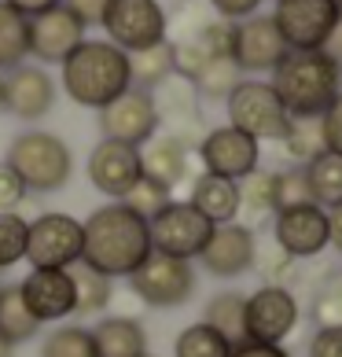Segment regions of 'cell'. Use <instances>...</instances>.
<instances>
[{
  "label": "cell",
  "instance_id": "6da1fadb",
  "mask_svg": "<svg viewBox=\"0 0 342 357\" xmlns=\"http://www.w3.org/2000/svg\"><path fill=\"white\" fill-rule=\"evenodd\" d=\"M85 232V247H81V261L92 266L103 276H133L151 255V229L140 214H133L122 203H107L96 206L92 214L81 221Z\"/></svg>",
  "mask_w": 342,
  "mask_h": 357
},
{
  "label": "cell",
  "instance_id": "7a4b0ae2",
  "mask_svg": "<svg viewBox=\"0 0 342 357\" xmlns=\"http://www.w3.org/2000/svg\"><path fill=\"white\" fill-rule=\"evenodd\" d=\"M283 111L291 118H320L342 92V63L327 52H287L276 63L272 82Z\"/></svg>",
  "mask_w": 342,
  "mask_h": 357
},
{
  "label": "cell",
  "instance_id": "3957f363",
  "mask_svg": "<svg viewBox=\"0 0 342 357\" xmlns=\"http://www.w3.org/2000/svg\"><path fill=\"white\" fill-rule=\"evenodd\" d=\"M59 67H63V89H67V96L77 107H88V111H103L125 89H133L129 56L122 48H114L111 41H88L85 37Z\"/></svg>",
  "mask_w": 342,
  "mask_h": 357
},
{
  "label": "cell",
  "instance_id": "277c9868",
  "mask_svg": "<svg viewBox=\"0 0 342 357\" xmlns=\"http://www.w3.org/2000/svg\"><path fill=\"white\" fill-rule=\"evenodd\" d=\"M4 162L19 174L26 184V192L52 195L59 188H67L74 177V155L67 148V140L48 133V129H26L8 144Z\"/></svg>",
  "mask_w": 342,
  "mask_h": 357
},
{
  "label": "cell",
  "instance_id": "5b68a950",
  "mask_svg": "<svg viewBox=\"0 0 342 357\" xmlns=\"http://www.w3.org/2000/svg\"><path fill=\"white\" fill-rule=\"evenodd\" d=\"M225 111H228V126L247 133V137H254L258 144L261 140H280L287 122H291V114L283 111L276 89L269 82H261V77H243V82L228 92Z\"/></svg>",
  "mask_w": 342,
  "mask_h": 357
},
{
  "label": "cell",
  "instance_id": "8992f818",
  "mask_svg": "<svg viewBox=\"0 0 342 357\" xmlns=\"http://www.w3.org/2000/svg\"><path fill=\"white\" fill-rule=\"evenodd\" d=\"M81 247H85V232L81 221L59 210L30 221L26 232V258L30 269H70L74 261H81Z\"/></svg>",
  "mask_w": 342,
  "mask_h": 357
},
{
  "label": "cell",
  "instance_id": "52a82bcc",
  "mask_svg": "<svg viewBox=\"0 0 342 357\" xmlns=\"http://www.w3.org/2000/svg\"><path fill=\"white\" fill-rule=\"evenodd\" d=\"M272 22L291 52H320L339 30L335 0H276Z\"/></svg>",
  "mask_w": 342,
  "mask_h": 357
},
{
  "label": "cell",
  "instance_id": "ba28073f",
  "mask_svg": "<svg viewBox=\"0 0 342 357\" xmlns=\"http://www.w3.org/2000/svg\"><path fill=\"white\" fill-rule=\"evenodd\" d=\"M100 26L107 30V41L129 56V52L166 41L169 19L159 0H107Z\"/></svg>",
  "mask_w": 342,
  "mask_h": 357
},
{
  "label": "cell",
  "instance_id": "9c48e42d",
  "mask_svg": "<svg viewBox=\"0 0 342 357\" xmlns=\"http://www.w3.org/2000/svg\"><path fill=\"white\" fill-rule=\"evenodd\" d=\"M129 287L133 295L151 310H173L184 306L195 295V269L192 261L180 258H166V255H148V261L129 276Z\"/></svg>",
  "mask_w": 342,
  "mask_h": 357
},
{
  "label": "cell",
  "instance_id": "30bf717a",
  "mask_svg": "<svg viewBox=\"0 0 342 357\" xmlns=\"http://www.w3.org/2000/svg\"><path fill=\"white\" fill-rule=\"evenodd\" d=\"M298 298L291 287H272L261 284L258 291L247 295V313H243V339L247 342H269L283 347V339L298 328Z\"/></svg>",
  "mask_w": 342,
  "mask_h": 357
},
{
  "label": "cell",
  "instance_id": "8fae6325",
  "mask_svg": "<svg viewBox=\"0 0 342 357\" xmlns=\"http://www.w3.org/2000/svg\"><path fill=\"white\" fill-rule=\"evenodd\" d=\"M148 229H151V250L155 255L195 261L199 250L206 247L210 232H214V225H210L203 214H195L192 203H177L173 199L148 221Z\"/></svg>",
  "mask_w": 342,
  "mask_h": 357
},
{
  "label": "cell",
  "instance_id": "7c38bea8",
  "mask_svg": "<svg viewBox=\"0 0 342 357\" xmlns=\"http://www.w3.org/2000/svg\"><path fill=\"white\" fill-rule=\"evenodd\" d=\"M100 114V133L103 140H118V144H133L143 148L155 133L162 129L159 111H155V100L148 89H125L118 100H111Z\"/></svg>",
  "mask_w": 342,
  "mask_h": 357
},
{
  "label": "cell",
  "instance_id": "4fadbf2b",
  "mask_svg": "<svg viewBox=\"0 0 342 357\" xmlns=\"http://www.w3.org/2000/svg\"><path fill=\"white\" fill-rule=\"evenodd\" d=\"M195 155H199V162H203V174L243 181L247 174H254L258 162H261V144L254 137L240 133V129H232V126H214L203 133Z\"/></svg>",
  "mask_w": 342,
  "mask_h": 357
},
{
  "label": "cell",
  "instance_id": "5bb4252c",
  "mask_svg": "<svg viewBox=\"0 0 342 357\" xmlns=\"http://www.w3.org/2000/svg\"><path fill=\"white\" fill-rule=\"evenodd\" d=\"M272 243L287 250L295 261L320 258L327 250V210L317 203L276 210L272 214Z\"/></svg>",
  "mask_w": 342,
  "mask_h": 357
},
{
  "label": "cell",
  "instance_id": "9a60e30c",
  "mask_svg": "<svg viewBox=\"0 0 342 357\" xmlns=\"http://www.w3.org/2000/svg\"><path fill=\"white\" fill-rule=\"evenodd\" d=\"M0 77H4V85H0V107L11 118L37 122V118H45L56 107V82L37 63H19V67H11Z\"/></svg>",
  "mask_w": 342,
  "mask_h": 357
},
{
  "label": "cell",
  "instance_id": "2e32d148",
  "mask_svg": "<svg viewBox=\"0 0 342 357\" xmlns=\"http://www.w3.org/2000/svg\"><path fill=\"white\" fill-rule=\"evenodd\" d=\"M254 250H258V236L251 225L228 221V225H214L206 247L199 250V261L217 280H235V276L254 269Z\"/></svg>",
  "mask_w": 342,
  "mask_h": 357
},
{
  "label": "cell",
  "instance_id": "e0dca14e",
  "mask_svg": "<svg viewBox=\"0 0 342 357\" xmlns=\"http://www.w3.org/2000/svg\"><path fill=\"white\" fill-rule=\"evenodd\" d=\"M283 37L276 30L272 15H251L243 22H235V41H232V63L240 67V74H272L276 63L287 56Z\"/></svg>",
  "mask_w": 342,
  "mask_h": 357
},
{
  "label": "cell",
  "instance_id": "ac0fdd59",
  "mask_svg": "<svg viewBox=\"0 0 342 357\" xmlns=\"http://www.w3.org/2000/svg\"><path fill=\"white\" fill-rule=\"evenodd\" d=\"M88 184L107 199H122V195L133 188V184L143 177L140 174V148L133 144H118V140H100L88 155Z\"/></svg>",
  "mask_w": 342,
  "mask_h": 357
},
{
  "label": "cell",
  "instance_id": "d6986e66",
  "mask_svg": "<svg viewBox=\"0 0 342 357\" xmlns=\"http://www.w3.org/2000/svg\"><path fill=\"white\" fill-rule=\"evenodd\" d=\"M19 295L37 324L74 317V280L70 269H30L19 280Z\"/></svg>",
  "mask_w": 342,
  "mask_h": 357
},
{
  "label": "cell",
  "instance_id": "ffe728a7",
  "mask_svg": "<svg viewBox=\"0 0 342 357\" xmlns=\"http://www.w3.org/2000/svg\"><path fill=\"white\" fill-rule=\"evenodd\" d=\"M81 41H85V26L63 4L30 19V56L41 67H59Z\"/></svg>",
  "mask_w": 342,
  "mask_h": 357
},
{
  "label": "cell",
  "instance_id": "44dd1931",
  "mask_svg": "<svg viewBox=\"0 0 342 357\" xmlns=\"http://www.w3.org/2000/svg\"><path fill=\"white\" fill-rule=\"evenodd\" d=\"M140 174L148 181H155V184H162V188L173 195L177 184H184L192 177V151L184 148L177 137L155 133L140 148Z\"/></svg>",
  "mask_w": 342,
  "mask_h": 357
},
{
  "label": "cell",
  "instance_id": "7402d4cb",
  "mask_svg": "<svg viewBox=\"0 0 342 357\" xmlns=\"http://www.w3.org/2000/svg\"><path fill=\"white\" fill-rule=\"evenodd\" d=\"M188 203L195 206V214H203L210 225H228L240 221V181L199 174L192 181Z\"/></svg>",
  "mask_w": 342,
  "mask_h": 357
},
{
  "label": "cell",
  "instance_id": "603a6c76",
  "mask_svg": "<svg viewBox=\"0 0 342 357\" xmlns=\"http://www.w3.org/2000/svg\"><path fill=\"white\" fill-rule=\"evenodd\" d=\"M88 332H92V342H96V357H143L148 354V332L133 317H103Z\"/></svg>",
  "mask_w": 342,
  "mask_h": 357
},
{
  "label": "cell",
  "instance_id": "cb8c5ba5",
  "mask_svg": "<svg viewBox=\"0 0 342 357\" xmlns=\"http://www.w3.org/2000/svg\"><path fill=\"white\" fill-rule=\"evenodd\" d=\"M70 280H74V317H96L111 306V295H114L111 276L96 273L85 261H74Z\"/></svg>",
  "mask_w": 342,
  "mask_h": 357
},
{
  "label": "cell",
  "instance_id": "d4e9b609",
  "mask_svg": "<svg viewBox=\"0 0 342 357\" xmlns=\"http://www.w3.org/2000/svg\"><path fill=\"white\" fill-rule=\"evenodd\" d=\"M240 214L247 218L243 225H254L258 221H272L276 214V174L272 169H254L240 181Z\"/></svg>",
  "mask_w": 342,
  "mask_h": 357
},
{
  "label": "cell",
  "instance_id": "484cf974",
  "mask_svg": "<svg viewBox=\"0 0 342 357\" xmlns=\"http://www.w3.org/2000/svg\"><path fill=\"white\" fill-rule=\"evenodd\" d=\"M129 77H133L137 89H159L166 77H173V41H159L151 48L129 52Z\"/></svg>",
  "mask_w": 342,
  "mask_h": 357
},
{
  "label": "cell",
  "instance_id": "4316f807",
  "mask_svg": "<svg viewBox=\"0 0 342 357\" xmlns=\"http://www.w3.org/2000/svg\"><path fill=\"white\" fill-rule=\"evenodd\" d=\"M30 59V19L0 0V74Z\"/></svg>",
  "mask_w": 342,
  "mask_h": 357
},
{
  "label": "cell",
  "instance_id": "83f0119b",
  "mask_svg": "<svg viewBox=\"0 0 342 357\" xmlns=\"http://www.w3.org/2000/svg\"><path fill=\"white\" fill-rule=\"evenodd\" d=\"M243 313H247L243 291H217L203 310V324L221 332L228 342H243Z\"/></svg>",
  "mask_w": 342,
  "mask_h": 357
},
{
  "label": "cell",
  "instance_id": "f1b7e54d",
  "mask_svg": "<svg viewBox=\"0 0 342 357\" xmlns=\"http://www.w3.org/2000/svg\"><path fill=\"white\" fill-rule=\"evenodd\" d=\"M302 169H306V181H309V192H313V203L317 206L332 210L342 203V155L324 151Z\"/></svg>",
  "mask_w": 342,
  "mask_h": 357
},
{
  "label": "cell",
  "instance_id": "f546056e",
  "mask_svg": "<svg viewBox=\"0 0 342 357\" xmlns=\"http://www.w3.org/2000/svg\"><path fill=\"white\" fill-rule=\"evenodd\" d=\"M37 324L30 310H26V302L19 295V284H0V335H4L11 347H19V342H30L37 335Z\"/></svg>",
  "mask_w": 342,
  "mask_h": 357
},
{
  "label": "cell",
  "instance_id": "4dcf8cb0",
  "mask_svg": "<svg viewBox=\"0 0 342 357\" xmlns=\"http://www.w3.org/2000/svg\"><path fill=\"white\" fill-rule=\"evenodd\" d=\"M283 155L291 158L295 166H309L317 155H324V133H320V118H291L283 129Z\"/></svg>",
  "mask_w": 342,
  "mask_h": 357
},
{
  "label": "cell",
  "instance_id": "1f68e13d",
  "mask_svg": "<svg viewBox=\"0 0 342 357\" xmlns=\"http://www.w3.org/2000/svg\"><path fill=\"white\" fill-rule=\"evenodd\" d=\"M228 350H232V342L203 321L188 324L173 339V357H228Z\"/></svg>",
  "mask_w": 342,
  "mask_h": 357
},
{
  "label": "cell",
  "instance_id": "d6a6232c",
  "mask_svg": "<svg viewBox=\"0 0 342 357\" xmlns=\"http://www.w3.org/2000/svg\"><path fill=\"white\" fill-rule=\"evenodd\" d=\"M254 269L261 273V284H272V287H291L298 276H302V261H295L287 250H280L276 243L254 250Z\"/></svg>",
  "mask_w": 342,
  "mask_h": 357
},
{
  "label": "cell",
  "instance_id": "836d02e7",
  "mask_svg": "<svg viewBox=\"0 0 342 357\" xmlns=\"http://www.w3.org/2000/svg\"><path fill=\"white\" fill-rule=\"evenodd\" d=\"M41 357H96V342L81 324H59L56 332H48Z\"/></svg>",
  "mask_w": 342,
  "mask_h": 357
},
{
  "label": "cell",
  "instance_id": "e575fe53",
  "mask_svg": "<svg viewBox=\"0 0 342 357\" xmlns=\"http://www.w3.org/2000/svg\"><path fill=\"white\" fill-rule=\"evenodd\" d=\"M240 82H243V74L232 59H210L192 85L199 92V100H228V92Z\"/></svg>",
  "mask_w": 342,
  "mask_h": 357
},
{
  "label": "cell",
  "instance_id": "d590c367",
  "mask_svg": "<svg viewBox=\"0 0 342 357\" xmlns=\"http://www.w3.org/2000/svg\"><path fill=\"white\" fill-rule=\"evenodd\" d=\"M26 232H30V221H26L19 210L0 214V273L19 266L26 258Z\"/></svg>",
  "mask_w": 342,
  "mask_h": 357
},
{
  "label": "cell",
  "instance_id": "8d00e7d4",
  "mask_svg": "<svg viewBox=\"0 0 342 357\" xmlns=\"http://www.w3.org/2000/svg\"><path fill=\"white\" fill-rule=\"evenodd\" d=\"M188 37H195V45H199L210 59H232L235 22H228V19H206V22L195 26Z\"/></svg>",
  "mask_w": 342,
  "mask_h": 357
},
{
  "label": "cell",
  "instance_id": "74e56055",
  "mask_svg": "<svg viewBox=\"0 0 342 357\" xmlns=\"http://www.w3.org/2000/svg\"><path fill=\"white\" fill-rule=\"evenodd\" d=\"M118 203L129 206L133 214H140L143 221H151V218L166 206V203H173V195H169V192L162 188V184H155V181H148V177H140V181H137L133 188H129Z\"/></svg>",
  "mask_w": 342,
  "mask_h": 357
},
{
  "label": "cell",
  "instance_id": "f35d334b",
  "mask_svg": "<svg viewBox=\"0 0 342 357\" xmlns=\"http://www.w3.org/2000/svg\"><path fill=\"white\" fill-rule=\"evenodd\" d=\"M313 321L317 328H342V273L327 276L313 295Z\"/></svg>",
  "mask_w": 342,
  "mask_h": 357
},
{
  "label": "cell",
  "instance_id": "ab89813d",
  "mask_svg": "<svg viewBox=\"0 0 342 357\" xmlns=\"http://www.w3.org/2000/svg\"><path fill=\"white\" fill-rule=\"evenodd\" d=\"M306 203H313L306 169L291 166L283 174H276V210H291V206H306Z\"/></svg>",
  "mask_w": 342,
  "mask_h": 357
},
{
  "label": "cell",
  "instance_id": "60d3db41",
  "mask_svg": "<svg viewBox=\"0 0 342 357\" xmlns=\"http://www.w3.org/2000/svg\"><path fill=\"white\" fill-rule=\"evenodd\" d=\"M210 63V56L195 45V37H180L173 41V74L184 77V82H195L203 74V67Z\"/></svg>",
  "mask_w": 342,
  "mask_h": 357
},
{
  "label": "cell",
  "instance_id": "b9f144b4",
  "mask_svg": "<svg viewBox=\"0 0 342 357\" xmlns=\"http://www.w3.org/2000/svg\"><path fill=\"white\" fill-rule=\"evenodd\" d=\"M26 195H30V192H26V184L19 181V174H15L8 162H0V214L19 210Z\"/></svg>",
  "mask_w": 342,
  "mask_h": 357
},
{
  "label": "cell",
  "instance_id": "7bdbcfd3",
  "mask_svg": "<svg viewBox=\"0 0 342 357\" xmlns=\"http://www.w3.org/2000/svg\"><path fill=\"white\" fill-rule=\"evenodd\" d=\"M320 133H324V148L332 155H342V92L320 114Z\"/></svg>",
  "mask_w": 342,
  "mask_h": 357
},
{
  "label": "cell",
  "instance_id": "ee69618b",
  "mask_svg": "<svg viewBox=\"0 0 342 357\" xmlns=\"http://www.w3.org/2000/svg\"><path fill=\"white\" fill-rule=\"evenodd\" d=\"M265 4V0H210V8H214L217 19H228V22H243L258 15V8Z\"/></svg>",
  "mask_w": 342,
  "mask_h": 357
},
{
  "label": "cell",
  "instance_id": "f6af8a7d",
  "mask_svg": "<svg viewBox=\"0 0 342 357\" xmlns=\"http://www.w3.org/2000/svg\"><path fill=\"white\" fill-rule=\"evenodd\" d=\"M309 357H342V328H317L309 339Z\"/></svg>",
  "mask_w": 342,
  "mask_h": 357
},
{
  "label": "cell",
  "instance_id": "bcb514c9",
  "mask_svg": "<svg viewBox=\"0 0 342 357\" xmlns=\"http://www.w3.org/2000/svg\"><path fill=\"white\" fill-rule=\"evenodd\" d=\"M63 8H67L70 15H74V19L88 30V26H100V22H103L107 0H63Z\"/></svg>",
  "mask_w": 342,
  "mask_h": 357
},
{
  "label": "cell",
  "instance_id": "7dc6e473",
  "mask_svg": "<svg viewBox=\"0 0 342 357\" xmlns=\"http://www.w3.org/2000/svg\"><path fill=\"white\" fill-rule=\"evenodd\" d=\"M228 357H291L283 347H269V342H232Z\"/></svg>",
  "mask_w": 342,
  "mask_h": 357
},
{
  "label": "cell",
  "instance_id": "c3c4849f",
  "mask_svg": "<svg viewBox=\"0 0 342 357\" xmlns=\"http://www.w3.org/2000/svg\"><path fill=\"white\" fill-rule=\"evenodd\" d=\"M8 8H15L19 15H26V19H33V15H45V11H52V8H59L63 0H4Z\"/></svg>",
  "mask_w": 342,
  "mask_h": 357
},
{
  "label": "cell",
  "instance_id": "681fc988",
  "mask_svg": "<svg viewBox=\"0 0 342 357\" xmlns=\"http://www.w3.org/2000/svg\"><path fill=\"white\" fill-rule=\"evenodd\" d=\"M327 247H335L342 255V203L327 210Z\"/></svg>",
  "mask_w": 342,
  "mask_h": 357
},
{
  "label": "cell",
  "instance_id": "f907efd6",
  "mask_svg": "<svg viewBox=\"0 0 342 357\" xmlns=\"http://www.w3.org/2000/svg\"><path fill=\"white\" fill-rule=\"evenodd\" d=\"M324 52H327L332 59H339V63H342V22H339V30L332 33V41L324 45Z\"/></svg>",
  "mask_w": 342,
  "mask_h": 357
},
{
  "label": "cell",
  "instance_id": "816d5d0a",
  "mask_svg": "<svg viewBox=\"0 0 342 357\" xmlns=\"http://www.w3.org/2000/svg\"><path fill=\"white\" fill-rule=\"evenodd\" d=\"M0 357H15V347H11L4 335H0Z\"/></svg>",
  "mask_w": 342,
  "mask_h": 357
},
{
  "label": "cell",
  "instance_id": "f5cc1de1",
  "mask_svg": "<svg viewBox=\"0 0 342 357\" xmlns=\"http://www.w3.org/2000/svg\"><path fill=\"white\" fill-rule=\"evenodd\" d=\"M335 4H339V22H342V0H335Z\"/></svg>",
  "mask_w": 342,
  "mask_h": 357
},
{
  "label": "cell",
  "instance_id": "db71d44e",
  "mask_svg": "<svg viewBox=\"0 0 342 357\" xmlns=\"http://www.w3.org/2000/svg\"><path fill=\"white\" fill-rule=\"evenodd\" d=\"M143 357H155V354H151V350H148V354H143Z\"/></svg>",
  "mask_w": 342,
  "mask_h": 357
},
{
  "label": "cell",
  "instance_id": "11a10c76",
  "mask_svg": "<svg viewBox=\"0 0 342 357\" xmlns=\"http://www.w3.org/2000/svg\"><path fill=\"white\" fill-rule=\"evenodd\" d=\"M0 85H4V77H0ZM0 111H4V107H0Z\"/></svg>",
  "mask_w": 342,
  "mask_h": 357
}]
</instances>
